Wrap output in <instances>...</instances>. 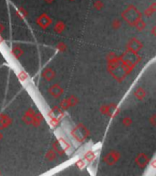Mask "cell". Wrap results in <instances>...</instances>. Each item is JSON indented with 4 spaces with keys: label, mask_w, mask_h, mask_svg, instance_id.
<instances>
[{
    "label": "cell",
    "mask_w": 156,
    "mask_h": 176,
    "mask_svg": "<svg viewBox=\"0 0 156 176\" xmlns=\"http://www.w3.org/2000/svg\"><path fill=\"white\" fill-rule=\"evenodd\" d=\"M84 158H85V160H86V161H87V162H93L94 160H95V158H96V155H95V153H94L93 151H88L87 153L85 154Z\"/></svg>",
    "instance_id": "cell-1"
},
{
    "label": "cell",
    "mask_w": 156,
    "mask_h": 176,
    "mask_svg": "<svg viewBox=\"0 0 156 176\" xmlns=\"http://www.w3.org/2000/svg\"><path fill=\"white\" fill-rule=\"evenodd\" d=\"M28 74H26V72L22 71V72H20V73H18V79L20 80L21 82L26 81V80H28Z\"/></svg>",
    "instance_id": "cell-2"
},
{
    "label": "cell",
    "mask_w": 156,
    "mask_h": 176,
    "mask_svg": "<svg viewBox=\"0 0 156 176\" xmlns=\"http://www.w3.org/2000/svg\"><path fill=\"white\" fill-rule=\"evenodd\" d=\"M76 166H77L79 169L81 170V169L85 168V166H86V162H85L84 160L79 159V160H78V161L76 162Z\"/></svg>",
    "instance_id": "cell-3"
},
{
    "label": "cell",
    "mask_w": 156,
    "mask_h": 176,
    "mask_svg": "<svg viewBox=\"0 0 156 176\" xmlns=\"http://www.w3.org/2000/svg\"><path fill=\"white\" fill-rule=\"evenodd\" d=\"M58 123V121L56 118H52V119L50 120V124H51L53 127H55Z\"/></svg>",
    "instance_id": "cell-4"
},
{
    "label": "cell",
    "mask_w": 156,
    "mask_h": 176,
    "mask_svg": "<svg viewBox=\"0 0 156 176\" xmlns=\"http://www.w3.org/2000/svg\"><path fill=\"white\" fill-rule=\"evenodd\" d=\"M3 42V40H2V38H1V36H0V44H1Z\"/></svg>",
    "instance_id": "cell-5"
}]
</instances>
